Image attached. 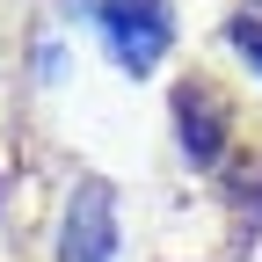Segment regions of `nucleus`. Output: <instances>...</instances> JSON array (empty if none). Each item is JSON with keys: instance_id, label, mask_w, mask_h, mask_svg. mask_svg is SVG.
<instances>
[{"instance_id": "obj_2", "label": "nucleus", "mask_w": 262, "mask_h": 262, "mask_svg": "<svg viewBox=\"0 0 262 262\" xmlns=\"http://www.w3.org/2000/svg\"><path fill=\"white\" fill-rule=\"evenodd\" d=\"M117 255V204L102 182H80L66 204V233H58V262H110Z\"/></svg>"}, {"instance_id": "obj_4", "label": "nucleus", "mask_w": 262, "mask_h": 262, "mask_svg": "<svg viewBox=\"0 0 262 262\" xmlns=\"http://www.w3.org/2000/svg\"><path fill=\"white\" fill-rule=\"evenodd\" d=\"M233 44L262 66V0H241V8H233Z\"/></svg>"}, {"instance_id": "obj_1", "label": "nucleus", "mask_w": 262, "mask_h": 262, "mask_svg": "<svg viewBox=\"0 0 262 262\" xmlns=\"http://www.w3.org/2000/svg\"><path fill=\"white\" fill-rule=\"evenodd\" d=\"M102 37L117 51V66H131V73H146V66H160V51H168V0H102Z\"/></svg>"}, {"instance_id": "obj_5", "label": "nucleus", "mask_w": 262, "mask_h": 262, "mask_svg": "<svg viewBox=\"0 0 262 262\" xmlns=\"http://www.w3.org/2000/svg\"><path fill=\"white\" fill-rule=\"evenodd\" d=\"M226 189H233L241 204L262 211V160H233V168H226Z\"/></svg>"}, {"instance_id": "obj_3", "label": "nucleus", "mask_w": 262, "mask_h": 262, "mask_svg": "<svg viewBox=\"0 0 262 262\" xmlns=\"http://www.w3.org/2000/svg\"><path fill=\"white\" fill-rule=\"evenodd\" d=\"M175 131H182V153L196 168H211L226 153V131H233V110H226V95L211 80H182L175 88Z\"/></svg>"}]
</instances>
